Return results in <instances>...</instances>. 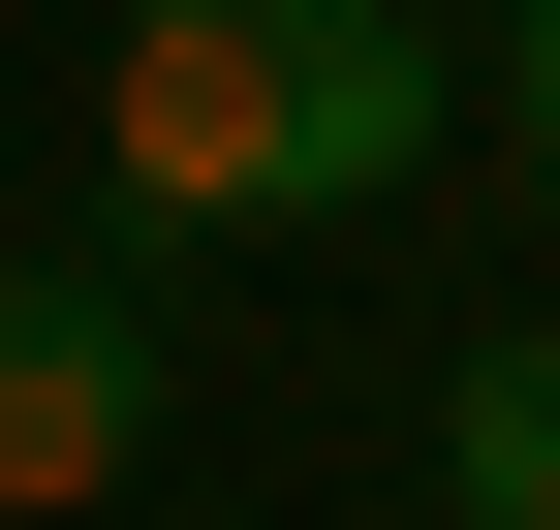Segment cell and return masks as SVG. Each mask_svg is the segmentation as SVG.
<instances>
[{
    "label": "cell",
    "instance_id": "2",
    "mask_svg": "<svg viewBox=\"0 0 560 530\" xmlns=\"http://www.w3.org/2000/svg\"><path fill=\"white\" fill-rule=\"evenodd\" d=\"M156 469V250H0V530H62V499H125Z\"/></svg>",
    "mask_w": 560,
    "mask_h": 530
},
{
    "label": "cell",
    "instance_id": "4",
    "mask_svg": "<svg viewBox=\"0 0 560 530\" xmlns=\"http://www.w3.org/2000/svg\"><path fill=\"white\" fill-rule=\"evenodd\" d=\"M499 125H529V219H560V0H499Z\"/></svg>",
    "mask_w": 560,
    "mask_h": 530
},
{
    "label": "cell",
    "instance_id": "3",
    "mask_svg": "<svg viewBox=\"0 0 560 530\" xmlns=\"http://www.w3.org/2000/svg\"><path fill=\"white\" fill-rule=\"evenodd\" d=\"M436 499H467V530H560V312L436 375Z\"/></svg>",
    "mask_w": 560,
    "mask_h": 530
},
{
    "label": "cell",
    "instance_id": "1",
    "mask_svg": "<svg viewBox=\"0 0 560 530\" xmlns=\"http://www.w3.org/2000/svg\"><path fill=\"white\" fill-rule=\"evenodd\" d=\"M436 125H467L436 0H125V62H94V219H125V250L374 219Z\"/></svg>",
    "mask_w": 560,
    "mask_h": 530
}]
</instances>
